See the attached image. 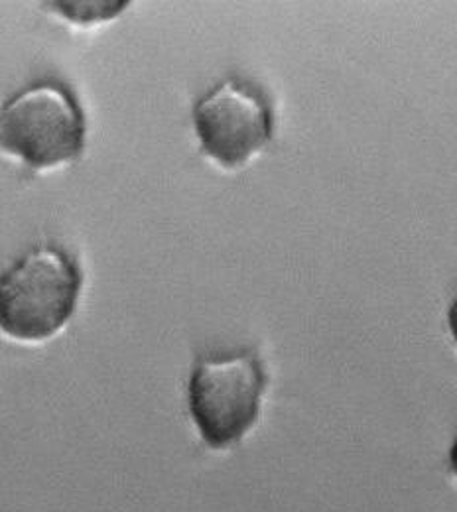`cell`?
<instances>
[{"mask_svg":"<svg viewBox=\"0 0 457 512\" xmlns=\"http://www.w3.org/2000/svg\"><path fill=\"white\" fill-rule=\"evenodd\" d=\"M83 270L67 249L46 243L0 272V333L16 343H44L75 316Z\"/></svg>","mask_w":457,"mask_h":512,"instance_id":"cell-1","label":"cell"},{"mask_svg":"<svg viewBox=\"0 0 457 512\" xmlns=\"http://www.w3.org/2000/svg\"><path fill=\"white\" fill-rule=\"evenodd\" d=\"M87 115L77 93L60 77H42L0 107V154L34 172L77 162L87 146Z\"/></svg>","mask_w":457,"mask_h":512,"instance_id":"cell-2","label":"cell"},{"mask_svg":"<svg viewBox=\"0 0 457 512\" xmlns=\"http://www.w3.org/2000/svg\"><path fill=\"white\" fill-rule=\"evenodd\" d=\"M266 384V369L253 349L197 359L188 408L203 444L211 449L239 444L259 422Z\"/></svg>","mask_w":457,"mask_h":512,"instance_id":"cell-3","label":"cell"},{"mask_svg":"<svg viewBox=\"0 0 457 512\" xmlns=\"http://www.w3.org/2000/svg\"><path fill=\"white\" fill-rule=\"evenodd\" d=\"M201 150L219 166H245L272 140L274 111L259 85L229 77L205 93L194 107Z\"/></svg>","mask_w":457,"mask_h":512,"instance_id":"cell-4","label":"cell"},{"mask_svg":"<svg viewBox=\"0 0 457 512\" xmlns=\"http://www.w3.org/2000/svg\"><path fill=\"white\" fill-rule=\"evenodd\" d=\"M448 325H450V331H452V337L457 343V300L452 304L450 312H448Z\"/></svg>","mask_w":457,"mask_h":512,"instance_id":"cell-5","label":"cell"},{"mask_svg":"<svg viewBox=\"0 0 457 512\" xmlns=\"http://www.w3.org/2000/svg\"><path fill=\"white\" fill-rule=\"evenodd\" d=\"M450 467H452V471H454L457 479V442L454 444L452 451H450Z\"/></svg>","mask_w":457,"mask_h":512,"instance_id":"cell-6","label":"cell"}]
</instances>
